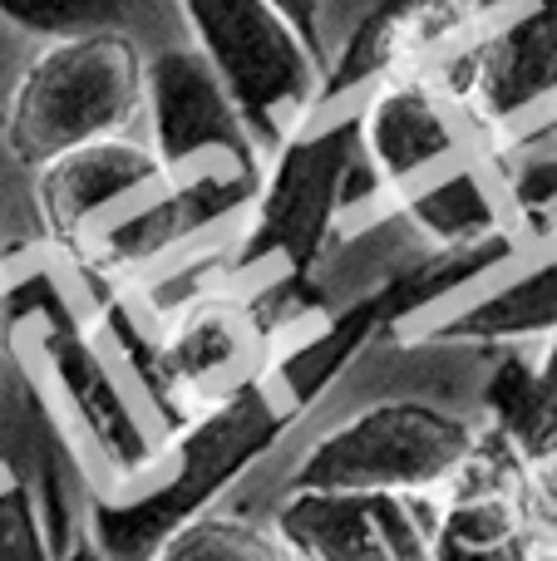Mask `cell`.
<instances>
[{"label":"cell","instance_id":"obj_1","mask_svg":"<svg viewBox=\"0 0 557 561\" xmlns=\"http://www.w3.org/2000/svg\"><path fill=\"white\" fill-rule=\"evenodd\" d=\"M371 193L434 252H474L523 237L509 203V158L434 75H400L361 124Z\"/></svg>","mask_w":557,"mask_h":561},{"label":"cell","instance_id":"obj_2","mask_svg":"<svg viewBox=\"0 0 557 561\" xmlns=\"http://www.w3.org/2000/svg\"><path fill=\"white\" fill-rule=\"evenodd\" d=\"M35 217L65 266L128 276L187 247V222L163 163L128 134L99 138L35 173Z\"/></svg>","mask_w":557,"mask_h":561},{"label":"cell","instance_id":"obj_3","mask_svg":"<svg viewBox=\"0 0 557 561\" xmlns=\"http://www.w3.org/2000/svg\"><path fill=\"white\" fill-rule=\"evenodd\" d=\"M0 296H5L10 335L25 345L45 394L69 419L84 463H94V497H124L148 483L168 434L158 428L154 409L144 404L124 365H114L109 345H99V335L79 325L49 276H35L30 286Z\"/></svg>","mask_w":557,"mask_h":561},{"label":"cell","instance_id":"obj_4","mask_svg":"<svg viewBox=\"0 0 557 561\" xmlns=\"http://www.w3.org/2000/svg\"><path fill=\"white\" fill-rule=\"evenodd\" d=\"M148 128L187 222V242L247 222L266 183V148L197 49H163L148 65Z\"/></svg>","mask_w":557,"mask_h":561},{"label":"cell","instance_id":"obj_5","mask_svg":"<svg viewBox=\"0 0 557 561\" xmlns=\"http://www.w3.org/2000/svg\"><path fill=\"white\" fill-rule=\"evenodd\" d=\"M148 104V65L118 25L59 35L15 79L0 144L20 168H45L99 138L128 134Z\"/></svg>","mask_w":557,"mask_h":561},{"label":"cell","instance_id":"obj_6","mask_svg":"<svg viewBox=\"0 0 557 561\" xmlns=\"http://www.w3.org/2000/svg\"><path fill=\"white\" fill-rule=\"evenodd\" d=\"M469 25L430 69L503 158L557 134V0H464Z\"/></svg>","mask_w":557,"mask_h":561},{"label":"cell","instance_id":"obj_7","mask_svg":"<svg viewBox=\"0 0 557 561\" xmlns=\"http://www.w3.org/2000/svg\"><path fill=\"white\" fill-rule=\"evenodd\" d=\"M479 448V424L430 399H375L326 428L292 468L296 493L440 497Z\"/></svg>","mask_w":557,"mask_h":561},{"label":"cell","instance_id":"obj_8","mask_svg":"<svg viewBox=\"0 0 557 561\" xmlns=\"http://www.w3.org/2000/svg\"><path fill=\"white\" fill-rule=\"evenodd\" d=\"M178 10L193 30V49L272 158L311 108L326 55L296 35L272 0H178Z\"/></svg>","mask_w":557,"mask_h":561},{"label":"cell","instance_id":"obj_9","mask_svg":"<svg viewBox=\"0 0 557 561\" xmlns=\"http://www.w3.org/2000/svg\"><path fill=\"white\" fill-rule=\"evenodd\" d=\"M276 335L282 330L232 286H213L178 306L154 340V419L163 434L173 438L193 414L237 394L262 369Z\"/></svg>","mask_w":557,"mask_h":561},{"label":"cell","instance_id":"obj_10","mask_svg":"<svg viewBox=\"0 0 557 561\" xmlns=\"http://www.w3.org/2000/svg\"><path fill=\"white\" fill-rule=\"evenodd\" d=\"M434 497L296 493L286 488L272 537L286 561H424Z\"/></svg>","mask_w":557,"mask_h":561},{"label":"cell","instance_id":"obj_11","mask_svg":"<svg viewBox=\"0 0 557 561\" xmlns=\"http://www.w3.org/2000/svg\"><path fill=\"white\" fill-rule=\"evenodd\" d=\"M557 335V237L528 242L503 272L400 330V345L503 350Z\"/></svg>","mask_w":557,"mask_h":561},{"label":"cell","instance_id":"obj_12","mask_svg":"<svg viewBox=\"0 0 557 561\" xmlns=\"http://www.w3.org/2000/svg\"><path fill=\"white\" fill-rule=\"evenodd\" d=\"M523 458L479 424V448L454 478L450 493L434 497L424 561H528L513 517V478Z\"/></svg>","mask_w":557,"mask_h":561},{"label":"cell","instance_id":"obj_13","mask_svg":"<svg viewBox=\"0 0 557 561\" xmlns=\"http://www.w3.org/2000/svg\"><path fill=\"white\" fill-rule=\"evenodd\" d=\"M484 424L519 458H543L557 448V394L543 385L538 365L503 355L484 385Z\"/></svg>","mask_w":557,"mask_h":561},{"label":"cell","instance_id":"obj_14","mask_svg":"<svg viewBox=\"0 0 557 561\" xmlns=\"http://www.w3.org/2000/svg\"><path fill=\"white\" fill-rule=\"evenodd\" d=\"M148 561H286L282 542L232 513H203L178 527Z\"/></svg>","mask_w":557,"mask_h":561},{"label":"cell","instance_id":"obj_15","mask_svg":"<svg viewBox=\"0 0 557 561\" xmlns=\"http://www.w3.org/2000/svg\"><path fill=\"white\" fill-rule=\"evenodd\" d=\"M513 517L528 561H557V448L543 458H523L513 478Z\"/></svg>","mask_w":557,"mask_h":561},{"label":"cell","instance_id":"obj_16","mask_svg":"<svg viewBox=\"0 0 557 561\" xmlns=\"http://www.w3.org/2000/svg\"><path fill=\"white\" fill-rule=\"evenodd\" d=\"M0 561H59L39 503L20 478H0Z\"/></svg>","mask_w":557,"mask_h":561},{"label":"cell","instance_id":"obj_17","mask_svg":"<svg viewBox=\"0 0 557 561\" xmlns=\"http://www.w3.org/2000/svg\"><path fill=\"white\" fill-rule=\"evenodd\" d=\"M124 0H0V20L30 30V35H79V30L114 25Z\"/></svg>","mask_w":557,"mask_h":561},{"label":"cell","instance_id":"obj_18","mask_svg":"<svg viewBox=\"0 0 557 561\" xmlns=\"http://www.w3.org/2000/svg\"><path fill=\"white\" fill-rule=\"evenodd\" d=\"M276 10H282L286 20H292V30L306 39V45L316 49V55H326V15H321V0H272Z\"/></svg>","mask_w":557,"mask_h":561},{"label":"cell","instance_id":"obj_19","mask_svg":"<svg viewBox=\"0 0 557 561\" xmlns=\"http://www.w3.org/2000/svg\"><path fill=\"white\" fill-rule=\"evenodd\" d=\"M59 561H109V557L94 547V537H89V533H79L75 542H69L65 552H59Z\"/></svg>","mask_w":557,"mask_h":561},{"label":"cell","instance_id":"obj_20","mask_svg":"<svg viewBox=\"0 0 557 561\" xmlns=\"http://www.w3.org/2000/svg\"><path fill=\"white\" fill-rule=\"evenodd\" d=\"M5 330H10V320H5V296H0V340H5Z\"/></svg>","mask_w":557,"mask_h":561},{"label":"cell","instance_id":"obj_21","mask_svg":"<svg viewBox=\"0 0 557 561\" xmlns=\"http://www.w3.org/2000/svg\"><path fill=\"white\" fill-rule=\"evenodd\" d=\"M553 237H557V193H553Z\"/></svg>","mask_w":557,"mask_h":561},{"label":"cell","instance_id":"obj_22","mask_svg":"<svg viewBox=\"0 0 557 561\" xmlns=\"http://www.w3.org/2000/svg\"><path fill=\"white\" fill-rule=\"evenodd\" d=\"M553 118H557V104H553Z\"/></svg>","mask_w":557,"mask_h":561}]
</instances>
